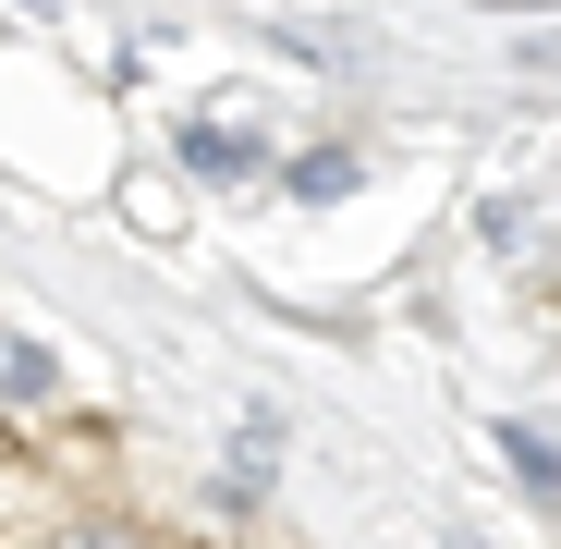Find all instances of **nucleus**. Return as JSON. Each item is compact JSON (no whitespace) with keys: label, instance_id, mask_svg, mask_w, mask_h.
Segmentation results:
<instances>
[{"label":"nucleus","instance_id":"f03ea898","mask_svg":"<svg viewBox=\"0 0 561 549\" xmlns=\"http://www.w3.org/2000/svg\"><path fill=\"white\" fill-rule=\"evenodd\" d=\"M37 391H61V366L37 342H0V403H37Z\"/></svg>","mask_w":561,"mask_h":549},{"label":"nucleus","instance_id":"f257e3e1","mask_svg":"<svg viewBox=\"0 0 561 549\" xmlns=\"http://www.w3.org/2000/svg\"><path fill=\"white\" fill-rule=\"evenodd\" d=\"M183 159H196V171H208V183H232V171H256V159H268V147H256V135H244V123H220V111H208V123H183Z\"/></svg>","mask_w":561,"mask_h":549},{"label":"nucleus","instance_id":"7ed1b4c3","mask_svg":"<svg viewBox=\"0 0 561 549\" xmlns=\"http://www.w3.org/2000/svg\"><path fill=\"white\" fill-rule=\"evenodd\" d=\"M501 451H513V477H525L537 501H561V451H549L537 427H501Z\"/></svg>","mask_w":561,"mask_h":549}]
</instances>
